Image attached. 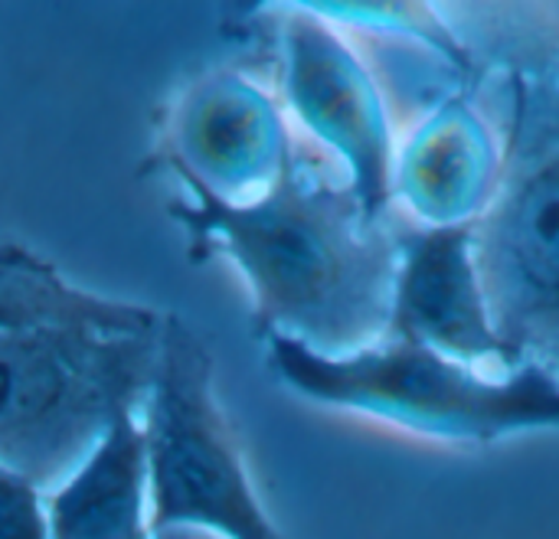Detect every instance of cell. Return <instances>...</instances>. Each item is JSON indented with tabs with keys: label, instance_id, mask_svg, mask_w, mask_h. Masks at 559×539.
Returning a JSON list of instances; mask_svg holds the SVG:
<instances>
[{
	"label": "cell",
	"instance_id": "cell-1",
	"mask_svg": "<svg viewBox=\"0 0 559 539\" xmlns=\"http://www.w3.org/2000/svg\"><path fill=\"white\" fill-rule=\"evenodd\" d=\"M187 190L167 213L187 232L190 262L226 255L249 285L255 334L288 337L321 357H350L390 334L396 226L373 219L341 170L295 137L275 183L226 203L174 170Z\"/></svg>",
	"mask_w": 559,
	"mask_h": 539
},
{
	"label": "cell",
	"instance_id": "cell-2",
	"mask_svg": "<svg viewBox=\"0 0 559 539\" xmlns=\"http://www.w3.org/2000/svg\"><path fill=\"white\" fill-rule=\"evenodd\" d=\"M164 321L75 288L0 236V465L43 494L59 488L118 419L144 409Z\"/></svg>",
	"mask_w": 559,
	"mask_h": 539
},
{
	"label": "cell",
	"instance_id": "cell-3",
	"mask_svg": "<svg viewBox=\"0 0 559 539\" xmlns=\"http://www.w3.org/2000/svg\"><path fill=\"white\" fill-rule=\"evenodd\" d=\"M478 95L501 134V177L472 245L508 367L559 383V10L554 33L498 36Z\"/></svg>",
	"mask_w": 559,
	"mask_h": 539
},
{
	"label": "cell",
	"instance_id": "cell-4",
	"mask_svg": "<svg viewBox=\"0 0 559 539\" xmlns=\"http://www.w3.org/2000/svg\"><path fill=\"white\" fill-rule=\"evenodd\" d=\"M265 347L292 393L406 435L475 448L559 432V383L534 367L485 370L400 337L350 357H321L288 337H265Z\"/></svg>",
	"mask_w": 559,
	"mask_h": 539
},
{
	"label": "cell",
	"instance_id": "cell-5",
	"mask_svg": "<svg viewBox=\"0 0 559 539\" xmlns=\"http://www.w3.org/2000/svg\"><path fill=\"white\" fill-rule=\"evenodd\" d=\"M151 534L203 530L219 539H285L249 478L239 439L216 399L206 337L167 314L144 399Z\"/></svg>",
	"mask_w": 559,
	"mask_h": 539
},
{
	"label": "cell",
	"instance_id": "cell-6",
	"mask_svg": "<svg viewBox=\"0 0 559 539\" xmlns=\"http://www.w3.org/2000/svg\"><path fill=\"white\" fill-rule=\"evenodd\" d=\"M278 101L373 219L393 216L396 121L360 46L314 3L278 13Z\"/></svg>",
	"mask_w": 559,
	"mask_h": 539
},
{
	"label": "cell",
	"instance_id": "cell-7",
	"mask_svg": "<svg viewBox=\"0 0 559 539\" xmlns=\"http://www.w3.org/2000/svg\"><path fill=\"white\" fill-rule=\"evenodd\" d=\"M292 147L278 95L236 69H213L177 95L157 160L226 203H249L275 183Z\"/></svg>",
	"mask_w": 559,
	"mask_h": 539
},
{
	"label": "cell",
	"instance_id": "cell-8",
	"mask_svg": "<svg viewBox=\"0 0 559 539\" xmlns=\"http://www.w3.org/2000/svg\"><path fill=\"white\" fill-rule=\"evenodd\" d=\"M400 265L386 337L423 344L442 357L511 373L475 262L472 226L423 229L393 213Z\"/></svg>",
	"mask_w": 559,
	"mask_h": 539
},
{
	"label": "cell",
	"instance_id": "cell-9",
	"mask_svg": "<svg viewBox=\"0 0 559 539\" xmlns=\"http://www.w3.org/2000/svg\"><path fill=\"white\" fill-rule=\"evenodd\" d=\"M501 157L478 85L445 98L396 141L393 213L423 229L472 226L498 190Z\"/></svg>",
	"mask_w": 559,
	"mask_h": 539
},
{
	"label": "cell",
	"instance_id": "cell-10",
	"mask_svg": "<svg viewBox=\"0 0 559 539\" xmlns=\"http://www.w3.org/2000/svg\"><path fill=\"white\" fill-rule=\"evenodd\" d=\"M147 445L138 416L118 419L46 494V539H151Z\"/></svg>",
	"mask_w": 559,
	"mask_h": 539
},
{
	"label": "cell",
	"instance_id": "cell-11",
	"mask_svg": "<svg viewBox=\"0 0 559 539\" xmlns=\"http://www.w3.org/2000/svg\"><path fill=\"white\" fill-rule=\"evenodd\" d=\"M0 539H46V494L0 465Z\"/></svg>",
	"mask_w": 559,
	"mask_h": 539
},
{
	"label": "cell",
	"instance_id": "cell-12",
	"mask_svg": "<svg viewBox=\"0 0 559 539\" xmlns=\"http://www.w3.org/2000/svg\"><path fill=\"white\" fill-rule=\"evenodd\" d=\"M151 539H219L213 534H203V530H187V527H177V530H160Z\"/></svg>",
	"mask_w": 559,
	"mask_h": 539
}]
</instances>
